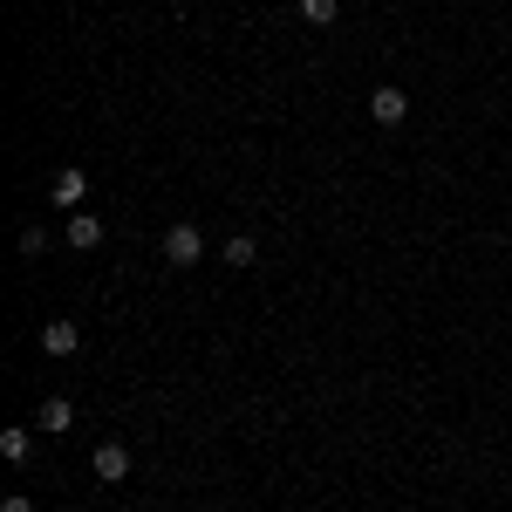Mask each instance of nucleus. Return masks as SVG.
<instances>
[{
    "mask_svg": "<svg viewBox=\"0 0 512 512\" xmlns=\"http://www.w3.org/2000/svg\"><path fill=\"white\" fill-rule=\"evenodd\" d=\"M164 260H171V267H198V260H205V233H198V226H171V233H164Z\"/></svg>",
    "mask_w": 512,
    "mask_h": 512,
    "instance_id": "obj_1",
    "label": "nucleus"
},
{
    "mask_svg": "<svg viewBox=\"0 0 512 512\" xmlns=\"http://www.w3.org/2000/svg\"><path fill=\"white\" fill-rule=\"evenodd\" d=\"M369 117L383 123V130H396V123L410 117V96H403L396 82H383V89H369Z\"/></svg>",
    "mask_w": 512,
    "mask_h": 512,
    "instance_id": "obj_2",
    "label": "nucleus"
},
{
    "mask_svg": "<svg viewBox=\"0 0 512 512\" xmlns=\"http://www.w3.org/2000/svg\"><path fill=\"white\" fill-rule=\"evenodd\" d=\"M89 472H96V485H123L130 478V444H96Z\"/></svg>",
    "mask_w": 512,
    "mask_h": 512,
    "instance_id": "obj_3",
    "label": "nucleus"
},
{
    "mask_svg": "<svg viewBox=\"0 0 512 512\" xmlns=\"http://www.w3.org/2000/svg\"><path fill=\"white\" fill-rule=\"evenodd\" d=\"M76 349H82V328H76V321H62V315L41 321V355H76Z\"/></svg>",
    "mask_w": 512,
    "mask_h": 512,
    "instance_id": "obj_4",
    "label": "nucleus"
},
{
    "mask_svg": "<svg viewBox=\"0 0 512 512\" xmlns=\"http://www.w3.org/2000/svg\"><path fill=\"white\" fill-rule=\"evenodd\" d=\"M35 424H41L48 437L76 431V403H69V396H48V403H41V417H35Z\"/></svg>",
    "mask_w": 512,
    "mask_h": 512,
    "instance_id": "obj_5",
    "label": "nucleus"
},
{
    "mask_svg": "<svg viewBox=\"0 0 512 512\" xmlns=\"http://www.w3.org/2000/svg\"><path fill=\"white\" fill-rule=\"evenodd\" d=\"M0 458H7V465H28V458H35V431H28V424H7V431H0Z\"/></svg>",
    "mask_w": 512,
    "mask_h": 512,
    "instance_id": "obj_6",
    "label": "nucleus"
},
{
    "mask_svg": "<svg viewBox=\"0 0 512 512\" xmlns=\"http://www.w3.org/2000/svg\"><path fill=\"white\" fill-rule=\"evenodd\" d=\"M82 192H89V178H82V171H55V185H48V205H82Z\"/></svg>",
    "mask_w": 512,
    "mask_h": 512,
    "instance_id": "obj_7",
    "label": "nucleus"
},
{
    "mask_svg": "<svg viewBox=\"0 0 512 512\" xmlns=\"http://www.w3.org/2000/svg\"><path fill=\"white\" fill-rule=\"evenodd\" d=\"M69 246H76V253L103 246V219H96V212H76V219H69Z\"/></svg>",
    "mask_w": 512,
    "mask_h": 512,
    "instance_id": "obj_8",
    "label": "nucleus"
},
{
    "mask_svg": "<svg viewBox=\"0 0 512 512\" xmlns=\"http://www.w3.org/2000/svg\"><path fill=\"white\" fill-rule=\"evenodd\" d=\"M226 267H239V274H246V267H260V246H253V233H233V239H226Z\"/></svg>",
    "mask_w": 512,
    "mask_h": 512,
    "instance_id": "obj_9",
    "label": "nucleus"
},
{
    "mask_svg": "<svg viewBox=\"0 0 512 512\" xmlns=\"http://www.w3.org/2000/svg\"><path fill=\"white\" fill-rule=\"evenodd\" d=\"M335 14H342V0H301V21L308 28H335Z\"/></svg>",
    "mask_w": 512,
    "mask_h": 512,
    "instance_id": "obj_10",
    "label": "nucleus"
},
{
    "mask_svg": "<svg viewBox=\"0 0 512 512\" xmlns=\"http://www.w3.org/2000/svg\"><path fill=\"white\" fill-rule=\"evenodd\" d=\"M21 253L41 260V253H48V233H41V226H21Z\"/></svg>",
    "mask_w": 512,
    "mask_h": 512,
    "instance_id": "obj_11",
    "label": "nucleus"
},
{
    "mask_svg": "<svg viewBox=\"0 0 512 512\" xmlns=\"http://www.w3.org/2000/svg\"><path fill=\"white\" fill-rule=\"evenodd\" d=\"M0 512H35V506H28V499H21V492H14V499H0Z\"/></svg>",
    "mask_w": 512,
    "mask_h": 512,
    "instance_id": "obj_12",
    "label": "nucleus"
}]
</instances>
